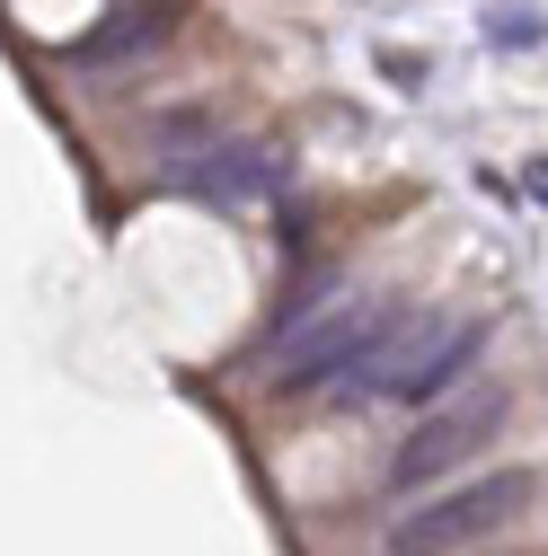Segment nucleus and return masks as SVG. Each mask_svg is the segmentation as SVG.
I'll return each instance as SVG.
<instances>
[{"mask_svg": "<svg viewBox=\"0 0 548 556\" xmlns=\"http://www.w3.org/2000/svg\"><path fill=\"white\" fill-rule=\"evenodd\" d=\"M487 354V327L477 318H451V309H398L381 327V344L336 380L346 397H407V406H434L460 389V371Z\"/></svg>", "mask_w": 548, "mask_h": 556, "instance_id": "obj_1", "label": "nucleus"}, {"mask_svg": "<svg viewBox=\"0 0 548 556\" xmlns=\"http://www.w3.org/2000/svg\"><path fill=\"white\" fill-rule=\"evenodd\" d=\"M539 495L531 468H487V477H460V485H425V504L407 495V513L381 530V556H469L487 547L496 530H513Z\"/></svg>", "mask_w": 548, "mask_h": 556, "instance_id": "obj_2", "label": "nucleus"}, {"mask_svg": "<svg viewBox=\"0 0 548 556\" xmlns=\"http://www.w3.org/2000/svg\"><path fill=\"white\" fill-rule=\"evenodd\" d=\"M398 318V301H381V292H346V301H301L292 318H284V336H274V354H265V380L274 389H327V380H346L372 344H381V327Z\"/></svg>", "mask_w": 548, "mask_h": 556, "instance_id": "obj_3", "label": "nucleus"}, {"mask_svg": "<svg viewBox=\"0 0 548 556\" xmlns=\"http://www.w3.org/2000/svg\"><path fill=\"white\" fill-rule=\"evenodd\" d=\"M505 415H513V397H505L496 380L434 397V406H425V425L407 433V442H398V459H389V495H425V485L460 477L477 451H487V442L505 433Z\"/></svg>", "mask_w": 548, "mask_h": 556, "instance_id": "obj_4", "label": "nucleus"}, {"mask_svg": "<svg viewBox=\"0 0 548 556\" xmlns=\"http://www.w3.org/2000/svg\"><path fill=\"white\" fill-rule=\"evenodd\" d=\"M160 151H169V177L203 203H265L274 186H292V160L274 142H213L203 124H160Z\"/></svg>", "mask_w": 548, "mask_h": 556, "instance_id": "obj_5", "label": "nucleus"}, {"mask_svg": "<svg viewBox=\"0 0 548 556\" xmlns=\"http://www.w3.org/2000/svg\"><path fill=\"white\" fill-rule=\"evenodd\" d=\"M539 36H548L539 10H496V18H487V45H539Z\"/></svg>", "mask_w": 548, "mask_h": 556, "instance_id": "obj_6", "label": "nucleus"}]
</instances>
